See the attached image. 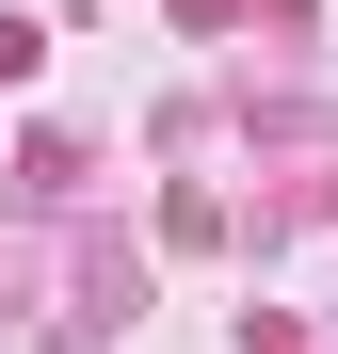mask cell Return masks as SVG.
Wrapping results in <instances>:
<instances>
[]
</instances>
